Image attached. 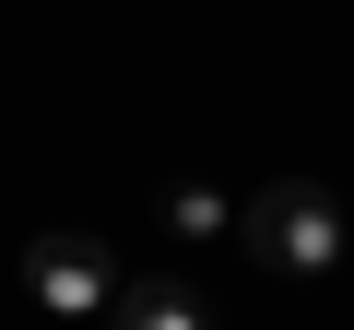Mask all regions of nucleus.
<instances>
[{
	"label": "nucleus",
	"mask_w": 354,
	"mask_h": 330,
	"mask_svg": "<svg viewBox=\"0 0 354 330\" xmlns=\"http://www.w3.org/2000/svg\"><path fill=\"white\" fill-rule=\"evenodd\" d=\"M236 248L272 260V271H330V260H342V201H330L319 177H272V189H248Z\"/></svg>",
	"instance_id": "obj_1"
},
{
	"label": "nucleus",
	"mask_w": 354,
	"mask_h": 330,
	"mask_svg": "<svg viewBox=\"0 0 354 330\" xmlns=\"http://www.w3.org/2000/svg\"><path fill=\"white\" fill-rule=\"evenodd\" d=\"M24 295H36L48 318H95V307L118 295V260H106L95 236H36V248H24Z\"/></svg>",
	"instance_id": "obj_2"
},
{
	"label": "nucleus",
	"mask_w": 354,
	"mask_h": 330,
	"mask_svg": "<svg viewBox=\"0 0 354 330\" xmlns=\"http://www.w3.org/2000/svg\"><path fill=\"white\" fill-rule=\"evenodd\" d=\"M106 330H201V307L177 295V283H118L106 295Z\"/></svg>",
	"instance_id": "obj_3"
},
{
	"label": "nucleus",
	"mask_w": 354,
	"mask_h": 330,
	"mask_svg": "<svg viewBox=\"0 0 354 330\" xmlns=\"http://www.w3.org/2000/svg\"><path fill=\"white\" fill-rule=\"evenodd\" d=\"M165 224H177V236H225V224H236V213H225V201H213V189H177V201H165Z\"/></svg>",
	"instance_id": "obj_4"
}]
</instances>
